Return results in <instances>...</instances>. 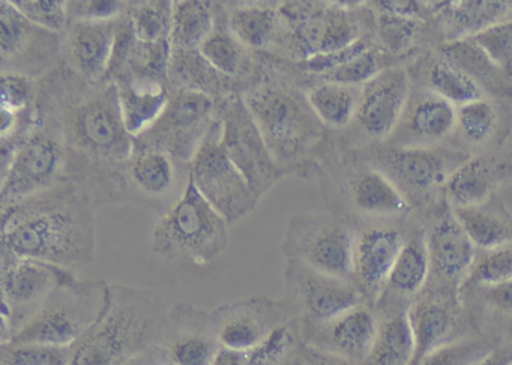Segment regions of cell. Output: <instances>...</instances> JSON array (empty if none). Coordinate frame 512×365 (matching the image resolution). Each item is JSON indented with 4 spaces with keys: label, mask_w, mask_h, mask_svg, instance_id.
<instances>
[{
    "label": "cell",
    "mask_w": 512,
    "mask_h": 365,
    "mask_svg": "<svg viewBox=\"0 0 512 365\" xmlns=\"http://www.w3.org/2000/svg\"><path fill=\"white\" fill-rule=\"evenodd\" d=\"M158 365H173L172 362H170V359H164L163 362H160Z\"/></svg>",
    "instance_id": "obj_59"
},
{
    "label": "cell",
    "mask_w": 512,
    "mask_h": 365,
    "mask_svg": "<svg viewBox=\"0 0 512 365\" xmlns=\"http://www.w3.org/2000/svg\"><path fill=\"white\" fill-rule=\"evenodd\" d=\"M215 334L224 349L248 352L265 341L275 329L293 320L289 308L268 296L221 305L211 311Z\"/></svg>",
    "instance_id": "obj_18"
},
{
    "label": "cell",
    "mask_w": 512,
    "mask_h": 365,
    "mask_svg": "<svg viewBox=\"0 0 512 365\" xmlns=\"http://www.w3.org/2000/svg\"><path fill=\"white\" fill-rule=\"evenodd\" d=\"M11 4L34 25L64 35L67 32L70 19H68V2L64 0H11Z\"/></svg>",
    "instance_id": "obj_50"
},
{
    "label": "cell",
    "mask_w": 512,
    "mask_h": 365,
    "mask_svg": "<svg viewBox=\"0 0 512 365\" xmlns=\"http://www.w3.org/2000/svg\"><path fill=\"white\" fill-rule=\"evenodd\" d=\"M457 125V109L433 92H424L407 104L401 119V146L431 145L448 137ZM397 131V130H395Z\"/></svg>",
    "instance_id": "obj_31"
},
{
    "label": "cell",
    "mask_w": 512,
    "mask_h": 365,
    "mask_svg": "<svg viewBox=\"0 0 512 365\" xmlns=\"http://www.w3.org/2000/svg\"><path fill=\"white\" fill-rule=\"evenodd\" d=\"M418 365L428 353L464 335L473 334L461 292L443 287L425 286L407 310Z\"/></svg>",
    "instance_id": "obj_17"
},
{
    "label": "cell",
    "mask_w": 512,
    "mask_h": 365,
    "mask_svg": "<svg viewBox=\"0 0 512 365\" xmlns=\"http://www.w3.org/2000/svg\"><path fill=\"white\" fill-rule=\"evenodd\" d=\"M298 320H290L275 329L265 341L245 353V365H284L301 347Z\"/></svg>",
    "instance_id": "obj_45"
},
{
    "label": "cell",
    "mask_w": 512,
    "mask_h": 365,
    "mask_svg": "<svg viewBox=\"0 0 512 365\" xmlns=\"http://www.w3.org/2000/svg\"><path fill=\"white\" fill-rule=\"evenodd\" d=\"M2 343L13 340L58 287L77 280L70 269L2 248Z\"/></svg>",
    "instance_id": "obj_10"
},
{
    "label": "cell",
    "mask_w": 512,
    "mask_h": 365,
    "mask_svg": "<svg viewBox=\"0 0 512 365\" xmlns=\"http://www.w3.org/2000/svg\"><path fill=\"white\" fill-rule=\"evenodd\" d=\"M494 349L481 335H464L428 353L418 365H476Z\"/></svg>",
    "instance_id": "obj_47"
},
{
    "label": "cell",
    "mask_w": 512,
    "mask_h": 365,
    "mask_svg": "<svg viewBox=\"0 0 512 365\" xmlns=\"http://www.w3.org/2000/svg\"><path fill=\"white\" fill-rule=\"evenodd\" d=\"M215 122V100L190 91H172L154 125L134 137V149H154L191 164Z\"/></svg>",
    "instance_id": "obj_12"
},
{
    "label": "cell",
    "mask_w": 512,
    "mask_h": 365,
    "mask_svg": "<svg viewBox=\"0 0 512 365\" xmlns=\"http://www.w3.org/2000/svg\"><path fill=\"white\" fill-rule=\"evenodd\" d=\"M109 295L110 284L104 280L64 284L11 341L74 347L97 325L109 304Z\"/></svg>",
    "instance_id": "obj_8"
},
{
    "label": "cell",
    "mask_w": 512,
    "mask_h": 365,
    "mask_svg": "<svg viewBox=\"0 0 512 365\" xmlns=\"http://www.w3.org/2000/svg\"><path fill=\"white\" fill-rule=\"evenodd\" d=\"M172 91H190L218 100L229 94H244V86L218 73L203 58L200 50H173L169 67Z\"/></svg>",
    "instance_id": "obj_34"
},
{
    "label": "cell",
    "mask_w": 512,
    "mask_h": 365,
    "mask_svg": "<svg viewBox=\"0 0 512 365\" xmlns=\"http://www.w3.org/2000/svg\"><path fill=\"white\" fill-rule=\"evenodd\" d=\"M376 308L361 304L328 322L299 326L302 343L361 365L373 349L379 332Z\"/></svg>",
    "instance_id": "obj_21"
},
{
    "label": "cell",
    "mask_w": 512,
    "mask_h": 365,
    "mask_svg": "<svg viewBox=\"0 0 512 365\" xmlns=\"http://www.w3.org/2000/svg\"><path fill=\"white\" fill-rule=\"evenodd\" d=\"M35 109L58 124L67 181L82 188L95 208L127 202L124 172L134 137L125 128L118 85L88 82L61 61L38 80Z\"/></svg>",
    "instance_id": "obj_1"
},
{
    "label": "cell",
    "mask_w": 512,
    "mask_h": 365,
    "mask_svg": "<svg viewBox=\"0 0 512 365\" xmlns=\"http://www.w3.org/2000/svg\"><path fill=\"white\" fill-rule=\"evenodd\" d=\"M2 110L22 115L35 106L38 80L16 73H2Z\"/></svg>",
    "instance_id": "obj_52"
},
{
    "label": "cell",
    "mask_w": 512,
    "mask_h": 365,
    "mask_svg": "<svg viewBox=\"0 0 512 365\" xmlns=\"http://www.w3.org/2000/svg\"><path fill=\"white\" fill-rule=\"evenodd\" d=\"M299 352H301V356L307 365H355L352 362L346 361V359L314 349V347L307 346L304 343L301 344Z\"/></svg>",
    "instance_id": "obj_54"
},
{
    "label": "cell",
    "mask_w": 512,
    "mask_h": 365,
    "mask_svg": "<svg viewBox=\"0 0 512 365\" xmlns=\"http://www.w3.org/2000/svg\"><path fill=\"white\" fill-rule=\"evenodd\" d=\"M0 62L2 73L40 80L62 61L64 35L29 22L11 0L0 2Z\"/></svg>",
    "instance_id": "obj_16"
},
{
    "label": "cell",
    "mask_w": 512,
    "mask_h": 365,
    "mask_svg": "<svg viewBox=\"0 0 512 365\" xmlns=\"http://www.w3.org/2000/svg\"><path fill=\"white\" fill-rule=\"evenodd\" d=\"M440 55L463 70L481 88L485 97H512V80L493 64L472 38L445 44Z\"/></svg>",
    "instance_id": "obj_37"
},
{
    "label": "cell",
    "mask_w": 512,
    "mask_h": 365,
    "mask_svg": "<svg viewBox=\"0 0 512 365\" xmlns=\"http://www.w3.org/2000/svg\"><path fill=\"white\" fill-rule=\"evenodd\" d=\"M164 359H169L166 350L163 346L152 347L148 352L134 358L133 361L128 362L127 365H158Z\"/></svg>",
    "instance_id": "obj_56"
},
{
    "label": "cell",
    "mask_w": 512,
    "mask_h": 365,
    "mask_svg": "<svg viewBox=\"0 0 512 365\" xmlns=\"http://www.w3.org/2000/svg\"><path fill=\"white\" fill-rule=\"evenodd\" d=\"M214 31L203 41L200 53L218 73L241 83L245 89L253 82L259 64V53L251 52L239 43L227 22L226 5L215 4Z\"/></svg>",
    "instance_id": "obj_29"
},
{
    "label": "cell",
    "mask_w": 512,
    "mask_h": 365,
    "mask_svg": "<svg viewBox=\"0 0 512 365\" xmlns=\"http://www.w3.org/2000/svg\"><path fill=\"white\" fill-rule=\"evenodd\" d=\"M379 13L397 14V16L419 17L422 7L418 2H401V0H391V2H377ZM421 19V17H419Z\"/></svg>",
    "instance_id": "obj_55"
},
{
    "label": "cell",
    "mask_w": 512,
    "mask_h": 365,
    "mask_svg": "<svg viewBox=\"0 0 512 365\" xmlns=\"http://www.w3.org/2000/svg\"><path fill=\"white\" fill-rule=\"evenodd\" d=\"M430 278V256H428L427 232L413 230L406 238L388 283L376 302L379 316L409 310L416 296L427 286Z\"/></svg>",
    "instance_id": "obj_25"
},
{
    "label": "cell",
    "mask_w": 512,
    "mask_h": 365,
    "mask_svg": "<svg viewBox=\"0 0 512 365\" xmlns=\"http://www.w3.org/2000/svg\"><path fill=\"white\" fill-rule=\"evenodd\" d=\"M125 128L133 137L148 131L163 115L172 97V89L164 83L116 80Z\"/></svg>",
    "instance_id": "obj_35"
},
{
    "label": "cell",
    "mask_w": 512,
    "mask_h": 365,
    "mask_svg": "<svg viewBox=\"0 0 512 365\" xmlns=\"http://www.w3.org/2000/svg\"><path fill=\"white\" fill-rule=\"evenodd\" d=\"M127 16L130 17L136 37L140 41H146V43L170 41L173 2H167V0L128 2Z\"/></svg>",
    "instance_id": "obj_43"
},
{
    "label": "cell",
    "mask_w": 512,
    "mask_h": 365,
    "mask_svg": "<svg viewBox=\"0 0 512 365\" xmlns=\"http://www.w3.org/2000/svg\"><path fill=\"white\" fill-rule=\"evenodd\" d=\"M229 227L190 178L181 199L155 226L152 250L170 262L206 266L229 245Z\"/></svg>",
    "instance_id": "obj_7"
},
{
    "label": "cell",
    "mask_w": 512,
    "mask_h": 365,
    "mask_svg": "<svg viewBox=\"0 0 512 365\" xmlns=\"http://www.w3.org/2000/svg\"><path fill=\"white\" fill-rule=\"evenodd\" d=\"M479 49L512 80V19L503 20L472 37Z\"/></svg>",
    "instance_id": "obj_51"
},
{
    "label": "cell",
    "mask_w": 512,
    "mask_h": 365,
    "mask_svg": "<svg viewBox=\"0 0 512 365\" xmlns=\"http://www.w3.org/2000/svg\"><path fill=\"white\" fill-rule=\"evenodd\" d=\"M355 230L329 214L302 212L293 215L284 232L281 251L287 259L298 260L317 271L353 283Z\"/></svg>",
    "instance_id": "obj_9"
},
{
    "label": "cell",
    "mask_w": 512,
    "mask_h": 365,
    "mask_svg": "<svg viewBox=\"0 0 512 365\" xmlns=\"http://www.w3.org/2000/svg\"><path fill=\"white\" fill-rule=\"evenodd\" d=\"M455 130L469 145H485L499 133V107L487 97L458 107Z\"/></svg>",
    "instance_id": "obj_42"
},
{
    "label": "cell",
    "mask_w": 512,
    "mask_h": 365,
    "mask_svg": "<svg viewBox=\"0 0 512 365\" xmlns=\"http://www.w3.org/2000/svg\"><path fill=\"white\" fill-rule=\"evenodd\" d=\"M190 178L209 205L232 226L256 209L259 197L221 146V125H214L190 164Z\"/></svg>",
    "instance_id": "obj_13"
},
{
    "label": "cell",
    "mask_w": 512,
    "mask_h": 365,
    "mask_svg": "<svg viewBox=\"0 0 512 365\" xmlns=\"http://www.w3.org/2000/svg\"><path fill=\"white\" fill-rule=\"evenodd\" d=\"M169 313L166 299L155 290L110 284L106 311L74 346L70 365H127L161 346Z\"/></svg>",
    "instance_id": "obj_4"
},
{
    "label": "cell",
    "mask_w": 512,
    "mask_h": 365,
    "mask_svg": "<svg viewBox=\"0 0 512 365\" xmlns=\"http://www.w3.org/2000/svg\"><path fill=\"white\" fill-rule=\"evenodd\" d=\"M476 365H512V350L506 347H494L491 353Z\"/></svg>",
    "instance_id": "obj_57"
},
{
    "label": "cell",
    "mask_w": 512,
    "mask_h": 365,
    "mask_svg": "<svg viewBox=\"0 0 512 365\" xmlns=\"http://www.w3.org/2000/svg\"><path fill=\"white\" fill-rule=\"evenodd\" d=\"M215 116L221 125L224 152L259 199L278 181L292 175L272 157L242 94L235 92L215 100Z\"/></svg>",
    "instance_id": "obj_11"
},
{
    "label": "cell",
    "mask_w": 512,
    "mask_h": 365,
    "mask_svg": "<svg viewBox=\"0 0 512 365\" xmlns=\"http://www.w3.org/2000/svg\"><path fill=\"white\" fill-rule=\"evenodd\" d=\"M67 181V155L58 124L35 109V116L10 139L2 140V209Z\"/></svg>",
    "instance_id": "obj_5"
},
{
    "label": "cell",
    "mask_w": 512,
    "mask_h": 365,
    "mask_svg": "<svg viewBox=\"0 0 512 365\" xmlns=\"http://www.w3.org/2000/svg\"><path fill=\"white\" fill-rule=\"evenodd\" d=\"M128 2L121 0H73L68 2L70 22H112L127 13Z\"/></svg>",
    "instance_id": "obj_53"
},
{
    "label": "cell",
    "mask_w": 512,
    "mask_h": 365,
    "mask_svg": "<svg viewBox=\"0 0 512 365\" xmlns=\"http://www.w3.org/2000/svg\"><path fill=\"white\" fill-rule=\"evenodd\" d=\"M452 211L476 250H481V253L512 244V215L506 211L497 194L481 205L452 208Z\"/></svg>",
    "instance_id": "obj_36"
},
{
    "label": "cell",
    "mask_w": 512,
    "mask_h": 365,
    "mask_svg": "<svg viewBox=\"0 0 512 365\" xmlns=\"http://www.w3.org/2000/svg\"><path fill=\"white\" fill-rule=\"evenodd\" d=\"M301 349V347H299ZM284 365H307L305 364L304 358L301 356V352H296L295 356L293 358H290L289 361L286 362Z\"/></svg>",
    "instance_id": "obj_58"
},
{
    "label": "cell",
    "mask_w": 512,
    "mask_h": 365,
    "mask_svg": "<svg viewBox=\"0 0 512 365\" xmlns=\"http://www.w3.org/2000/svg\"><path fill=\"white\" fill-rule=\"evenodd\" d=\"M346 191L353 208L371 217H397L410 209V203L391 179L371 164L347 172Z\"/></svg>",
    "instance_id": "obj_30"
},
{
    "label": "cell",
    "mask_w": 512,
    "mask_h": 365,
    "mask_svg": "<svg viewBox=\"0 0 512 365\" xmlns=\"http://www.w3.org/2000/svg\"><path fill=\"white\" fill-rule=\"evenodd\" d=\"M377 38L389 55H400L413 46L421 28L419 17L379 13L376 20Z\"/></svg>",
    "instance_id": "obj_48"
},
{
    "label": "cell",
    "mask_w": 512,
    "mask_h": 365,
    "mask_svg": "<svg viewBox=\"0 0 512 365\" xmlns=\"http://www.w3.org/2000/svg\"><path fill=\"white\" fill-rule=\"evenodd\" d=\"M215 26L214 2L182 0L173 2L170 43L173 50H200Z\"/></svg>",
    "instance_id": "obj_40"
},
{
    "label": "cell",
    "mask_w": 512,
    "mask_h": 365,
    "mask_svg": "<svg viewBox=\"0 0 512 365\" xmlns=\"http://www.w3.org/2000/svg\"><path fill=\"white\" fill-rule=\"evenodd\" d=\"M371 166L391 179L409 203H424L445 187L449 176L469 160L463 151L425 146H391L371 154Z\"/></svg>",
    "instance_id": "obj_14"
},
{
    "label": "cell",
    "mask_w": 512,
    "mask_h": 365,
    "mask_svg": "<svg viewBox=\"0 0 512 365\" xmlns=\"http://www.w3.org/2000/svg\"><path fill=\"white\" fill-rule=\"evenodd\" d=\"M373 349L361 365H412L415 340L407 311L379 316Z\"/></svg>",
    "instance_id": "obj_39"
},
{
    "label": "cell",
    "mask_w": 512,
    "mask_h": 365,
    "mask_svg": "<svg viewBox=\"0 0 512 365\" xmlns=\"http://www.w3.org/2000/svg\"><path fill=\"white\" fill-rule=\"evenodd\" d=\"M461 299L473 331L494 347L512 350V281L464 286Z\"/></svg>",
    "instance_id": "obj_27"
},
{
    "label": "cell",
    "mask_w": 512,
    "mask_h": 365,
    "mask_svg": "<svg viewBox=\"0 0 512 365\" xmlns=\"http://www.w3.org/2000/svg\"><path fill=\"white\" fill-rule=\"evenodd\" d=\"M230 31L254 53L274 55L283 32L280 4H224Z\"/></svg>",
    "instance_id": "obj_32"
},
{
    "label": "cell",
    "mask_w": 512,
    "mask_h": 365,
    "mask_svg": "<svg viewBox=\"0 0 512 365\" xmlns=\"http://www.w3.org/2000/svg\"><path fill=\"white\" fill-rule=\"evenodd\" d=\"M406 238L394 227H368L356 236L353 284L365 304L379 301Z\"/></svg>",
    "instance_id": "obj_24"
},
{
    "label": "cell",
    "mask_w": 512,
    "mask_h": 365,
    "mask_svg": "<svg viewBox=\"0 0 512 365\" xmlns=\"http://www.w3.org/2000/svg\"><path fill=\"white\" fill-rule=\"evenodd\" d=\"M74 347L0 343V365H70Z\"/></svg>",
    "instance_id": "obj_46"
},
{
    "label": "cell",
    "mask_w": 512,
    "mask_h": 365,
    "mask_svg": "<svg viewBox=\"0 0 512 365\" xmlns=\"http://www.w3.org/2000/svg\"><path fill=\"white\" fill-rule=\"evenodd\" d=\"M95 205L73 182L2 209V248L20 257L76 271L97 251Z\"/></svg>",
    "instance_id": "obj_2"
},
{
    "label": "cell",
    "mask_w": 512,
    "mask_h": 365,
    "mask_svg": "<svg viewBox=\"0 0 512 365\" xmlns=\"http://www.w3.org/2000/svg\"><path fill=\"white\" fill-rule=\"evenodd\" d=\"M436 5L434 13L445 35L446 44L475 37L485 29L508 20L512 13V4L509 2L463 0Z\"/></svg>",
    "instance_id": "obj_33"
},
{
    "label": "cell",
    "mask_w": 512,
    "mask_h": 365,
    "mask_svg": "<svg viewBox=\"0 0 512 365\" xmlns=\"http://www.w3.org/2000/svg\"><path fill=\"white\" fill-rule=\"evenodd\" d=\"M283 302L299 326L320 325L365 304L352 281L332 277L293 259L286 260Z\"/></svg>",
    "instance_id": "obj_15"
},
{
    "label": "cell",
    "mask_w": 512,
    "mask_h": 365,
    "mask_svg": "<svg viewBox=\"0 0 512 365\" xmlns=\"http://www.w3.org/2000/svg\"><path fill=\"white\" fill-rule=\"evenodd\" d=\"M386 68L389 67L386 65L385 55H383L382 50L373 46L353 58L352 61L346 62V64L328 71V73L320 74V76H304L298 71L296 73L299 74L302 80H308V82L337 83V85L355 88V86L367 85L370 80L379 76Z\"/></svg>",
    "instance_id": "obj_44"
},
{
    "label": "cell",
    "mask_w": 512,
    "mask_h": 365,
    "mask_svg": "<svg viewBox=\"0 0 512 365\" xmlns=\"http://www.w3.org/2000/svg\"><path fill=\"white\" fill-rule=\"evenodd\" d=\"M409 95L407 71L398 67L386 68L362 86L353 121L373 139H385L400 125L409 104Z\"/></svg>",
    "instance_id": "obj_22"
},
{
    "label": "cell",
    "mask_w": 512,
    "mask_h": 365,
    "mask_svg": "<svg viewBox=\"0 0 512 365\" xmlns=\"http://www.w3.org/2000/svg\"><path fill=\"white\" fill-rule=\"evenodd\" d=\"M512 181V157L476 155L461 164L445 185L451 208H470L487 202L497 188Z\"/></svg>",
    "instance_id": "obj_28"
},
{
    "label": "cell",
    "mask_w": 512,
    "mask_h": 365,
    "mask_svg": "<svg viewBox=\"0 0 512 365\" xmlns=\"http://www.w3.org/2000/svg\"><path fill=\"white\" fill-rule=\"evenodd\" d=\"M295 74L298 82L305 89L311 109L326 128L343 130L347 125L352 124L359 100V95H356L352 86L329 82H308V80H302L296 71Z\"/></svg>",
    "instance_id": "obj_38"
},
{
    "label": "cell",
    "mask_w": 512,
    "mask_h": 365,
    "mask_svg": "<svg viewBox=\"0 0 512 365\" xmlns=\"http://www.w3.org/2000/svg\"><path fill=\"white\" fill-rule=\"evenodd\" d=\"M124 176L128 200L167 212L187 190L190 164L154 149H134Z\"/></svg>",
    "instance_id": "obj_19"
},
{
    "label": "cell",
    "mask_w": 512,
    "mask_h": 365,
    "mask_svg": "<svg viewBox=\"0 0 512 365\" xmlns=\"http://www.w3.org/2000/svg\"><path fill=\"white\" fill-rule=\"evenodd\" d=\"M119 19L112 22H70L64 34L62 62L88 82H104Z\"/></svg>",
    "instance_id": "obj_26"
},
{
    "label": "cell",
    "mask_w": 512,
    "mask_h": 365,
    "mask_svg": "<svg viewBox=\"0 0 512 365\" xmlns=\"http://www.w3.org/2000/svg\"><path fill=\"white\" fill-rule=\"evenodd\" d=\"M242 97L274 160L302 178L317 172L328 128L311 109L287 61L259 53L253 82Z\"/></svg>",
    "instance_id": "obj_3"
},
{
    "label": "cell",
    "mask_w": 512,
    "mask_h": 365,
    "mask_svg": "<svg viewBox=\"0 0 512 365\" xmlns=\"http://www.w3.org/2000/svg\"><path fill=\"white\" fill-rule=\"evenodd\" d=\"M422 82L428 92L439 95L454 106L461 107L485 97L481 88L463 70L442 55L430 59L427 67L422 68Z\"/></svg>",
    "instance_id": "obj_41"
},
{
    "label": "cell",
    "mask_w": 512,
    "mask_h": 365,
    "mask_svg": "<svg viewBox=\"0 0 512 365\" xmlns=\"http://www.w3.org/2000/svg\"><path fill=\"white\" fill-rule=\"evenodd\" d=\"M161 346L173 365H214L221 350L211 311L187 302L170 308Z\"/></svg>",
    "instance_id": "obj_23"
},
{
    "label": "cell",
    "mask_w": 512,
    "mask_h": 365,
    "mask_svg": "<svg viewBox=\"0 0 512 365\" xmlns=\"http://www.w3.org/2000/svg\"><path fill=\"white\" fill-rule=\"evenodd\" d=\"M430 278L427 286L457 290L466 283L478 250L449 206H443L427 230Z\"/></svg>",
    "instance_id": "obj_20"
},
{
    "label": "cell",
    "mask_w": 512,
    "mask_h": 365,
    "mask_svg": "<svg viewBox=\"0 0 512 365\" xmlns=\"http://www.w3.org/2000/svg\"><path fill=\"white\" fill-rule=\"evenodd\" d=\"M323 2H284L280 4L283 32L275 58L304 62L316 56L331 55L370 35L365 16L356 7Z\"/></svg>",
    "instance_id": "obj_6"
},
{
    "label": "cell",
    "mask_w": 512,
    "mask_h": 365,
    "mask_svg": "<svg viewBox=\"0 0 512 365\" xmlns=\"http://www.w3.org/2000/svg\"><path fill=\"white\" fill-rule=\"evenodd\" d=\"M512 281V244L499 250L478 253L464 286H487ZM461 287V289H463Z\"/></svg>",
    "instance_id": "obj_49"
}]
</instances>
